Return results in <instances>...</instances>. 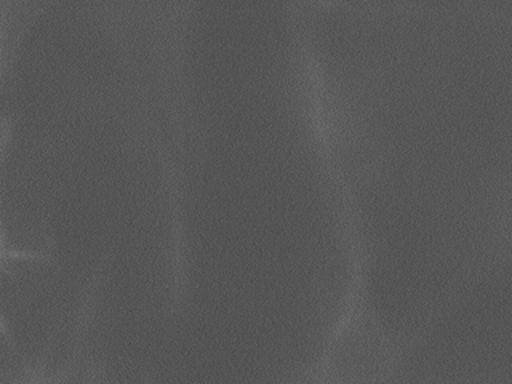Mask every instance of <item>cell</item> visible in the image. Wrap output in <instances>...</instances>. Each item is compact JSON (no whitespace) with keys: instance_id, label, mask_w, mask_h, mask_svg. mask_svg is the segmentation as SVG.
Here are the masks:
<instances>
[{"instance_id":"obj_1","label":"cell","mask_w":512,"mask_h":384,"mask_svg":"<svg viewBox=\"0 0 512 384\" xmlns=\"http://www.w3.org/2000/svg\"><path fill=\"white\" fill-rule=\"evenodd\" d=\"M295 4L357 322L391 356L512 258V0Z\"/></svg>"}]
</instances>
